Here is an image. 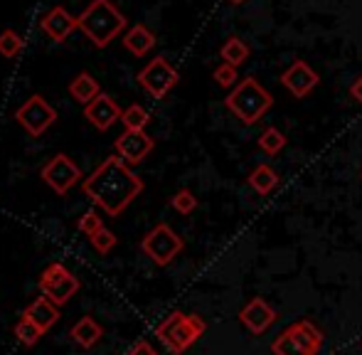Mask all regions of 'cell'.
<instances>
[{
  "instance_id": "5",
  "label": "cell",
  "mask_w": 362,
  "mask_h": 355,
  "mask_svg": "<svg viewBox=\"0 0 362 355\" xmlns=\"http://www.w3.org/2000/svg\"><path fill=\"white\" fill-rule=\"evenodd\" d=\"M323 346V333L310 321H296L272 343L274 355H315Z\"/></svg>"
},
{
  "instance_id": "17",
  "label": "cell",
  "mask_w": 362,
  "mask_h": 355,
  "mask_svg": "<svg viewBox=\"0 0 362 355\" xmlns=\"http://www.w3.org/2000/svg\"><path fill=\"white\" fill-rule=\"evenodd\" d=\"M69 336H72V341L76 346L81 348H94L96 343L101 341V336H104V331H101V326L94 321L91 316H84L79 318V321L72 326V331H69Z\"/></svg>"
},
{
  "instance_id": "4",
  "label": "cell",
  "mask_w": 362,
  "mask_h": 355,
  "mask_svg": "<svg viewBox=\"0 0 362 355\" xmlns=\"http://www.w3.org/2000/svg\"><path fill=\"white\" fill-rule=\"evenodd\" d=\"M205 331H207V323L202 321L200 316L173 311L170 316L156 328V336L173 355H182Z\"/></svg>"
},
{
  "instance_id": "2",
  "label": "cell",
  "mask_w": 362,
  "mask_h": 355,
  "mask_svg": "<svg viewBox=\"0 0 362 355\" xmlns=\"http://www.w3.org/2000/svg\"><path fill=\"white\" fill-rule=\"evenodd\" d=\"M79 30L91 40L94 47H106L126 30V18L111 0H91L79 15Z\"/></svg>"
},
{
  "instance_id": "18",
  "label": "cell",
  "mask_w": 362,
  "mask_h": 355,
  "mask_svg": "<svg viewBox=\"0 0 362 355\" xmlns=\"http://www.w3.org/2000/svg\"><path fill=\"white\" fill-rule=\"evenodd\" d=\"M69 94H72V99H76L79 104L86 106L89 101H94L96 96L101 94V87L89 72H79L72 79V84H69Z\"/></svg>"
},
{
  "instance_id": "33",
  "label": "cell",
  "mask_w": 362,
  "mask_h": 355,
  "mask_svg": "<svg viewBox=\"0 0 362 355\" xmlns=\"http://www.w3.org/2000/svg\"><path fill=\"white\" fill-rule=\"evenodd\" d=\"M229 3H234V5H237V3H242V0H229Z\"/></svg>"
},
{
  "instance_id": "27",
  "label": "cell",
  "mask_w": 362,
  "mask_h": 355,
  "mask_svg": "<svg viewBox=\"0 0 362 355\" xmlns=\"http://www.w3.org/2000/svg\"><path fill=\"white\" fill-rule=\"evenodd\" d=\"M76 227H79V232H84V235L91 240V237H94L96 232L104 230V222H101V217H99V212H96V210H86L84 215L79 217Z\"/></svg>"
},
{
  "instance_id": "28",
  "label": "cell",
  "mask_w": 362,
  "mask_h": 355,
  "mask_svg": "<svg viewBox=\"0 0 362 355\" xmlns=\"http://www.w3.org/2000/svg\"><path fill=\"white\" fill-rule=\"evenodd\" d=\"M170 205H173V210L180 212V215H190V212L197 207V197L192 195L190 190H185V187H182V190H177L175 195H173Z\"/></svg>"
},
{
  "instance_id": "19",
  "label": "cell",
  "mask_w": 362,
  "mask_h": 355,
  "mask_svg": "<svg viewBox=\"0 0 362 355\" xmlns=\"http://www.w3.org/2000/svg\"><path fill=\"white\" fill-rule=\"evenodd\" d=\"M249 185L259 192V195H269V192L276 190L279 185V173L272 168V165H257V168L249 173Z\"/></svg>"
},
{
  "instance_id": "31",
  "label": "cell",
  "mask_w": 362,
  "mask_h": 355,
  "mask_svg": "<svg viewBox=\"0 0 362 355\" xmlns=\"http://www.w3.org/2000/svg\"><path fill=\"white\" fill-rule=\"evenodd\" d=\"M129 355H158V353L148 341H139V343H134V346H131Z\"/></svg>"
},
{
  "instance_id": "25",
  "label": "cell",
  "mask_w": 362,
  "mask_h": 355,
  "mask_svg": "<svg viewBox=\"0 0 362 355\" xmlns=\"http://www.w3.org/2000/svg\"><path fill=\"white\" fill-rule=\"evenodd\" d=\"M69 269L64 267V264H59V262H54V264H49L47 269L42 272V277H40V291H47V289H52L54 284H59V281H64V279L69 277Z\"/></svg>"
},
{
  "instance_id": "21",
  "label": "cell",
  "mask_w": 362,
  "mask_h": 355,
  "mask_svg": "<svg viewBox=\"0 0 362 355\" xmlns=\"http://www.w3.org/2000/svg\"><path fill=\"white\" fill-rule=\"evenodd\" d=\"M76 291H79V279H76L74 274H69V277L64 279V281L54 284V286L47 289V291H45L42 296H47L49 301L54 303V306H64V303H67Z\"/></svg>"
},
{
  "instance_id": "8",
  "label": "cell",
  "mask_w": 362,
  "mask_h": 355,
  "mask_svg": "<svg viewBox=\"0 0 362 355\" xmlns=\"http://www.w3.org/2000/svg\"><path fill=\"white\" fill-rule=\"evenodd\" d=\"M177 69L165 57H156L139 72V84L153 99H165V94L177 84Z\"/></svg>"
},
{
  "instance_id": "14",
  "label": "cell",
  "mask_w": 362,
  "mask_h": 355,
  "mask_svg": "<svg viewBox=\"0 0 362 355\" xmlns=\"http://www.w3.org/2000/svg\"><path fill=\"white\" fill-rule=\"evenodd\" d=\"M40 25H42V30L47 33V37H52L54 42H64V40L79 28V20L72 18L62 5H57V8H52L49 13L42 15Z\"/></svg>"
},
{
  "instance_id": "20",
  "label": "cell",
  "mask_w": 362,
  "mask_h": 355,
  "mask_svg": "<svg viewBox=\"0 0 362 355\" xmlns=\"http://www.w3.org/2000/svg\"><path fill=\"white\" fill-rule=\"evenodd\" d=\"M249 54H252V50H249V45L244 42L242 37H229L227 42L222 45V50H219L222 62L232 64V67H242L249 59Z\"/></svg>"
},
{
  "instance_id": "12",
  "label": "cell",
  "mask_w": 362,
  "mask_h": 355,
  "mask_svg": "<svg viewBox=\"0 0 362 355\" xmlns=\"http://www.w3.org/2000/svg\"><path fill=\"white\" fill-rule=\"evenodd\" d=\"M121 114H124V109H121L109 94H99L94 101H89V104L84 106L86 121H89L96 131H109L116 121H121Z\"/></svg>"
},
{
  "instance_id": "7",
  "label": "cell",
  "mask_w": 362,
  "mask_h": 355,
  "mask_svg": "<svg viewBox=\"0 0 362 355\" xmlns=\"http://www.w3.org/2000/svg\"><path fill=\"white\" fill-rule=\"evenodd\" d=\"M15 121H18L30 136H42L45 131L57 121V111L45 101V96L35 94V96H30L20 109H15Z\"/></svg>"
},
{
  "instance_id": "13",
  "label": "cell",
  "mask_w": 362,
  "mask_h": 355,
  "mask_svg": "<svg viewBox=\"0 0 362 355\" xmlns=\"http://www.w3.org/2000/svg\"><path fill=\"white\" fill-rule=\"evenodd\" d=\"M239 321L249 328V333L262 336V333H267L269 328L274 326V321H276V311H274L264 298H252V301L239 311Z\"/></svg>"
},
{
  "instance_id": "10",
  "label": "cell",
  "mask_w": 362,
  "mask_h": 355,
  "mask_svg": "<svg viewBox=\"0 0 362 355\" xmlns=\"http://www.w3.org/2000/svg\"><path fill=\"white\" fill-rule=\"evenodd\" d=\"M318 82H320L318 72H315L308 62H303V59H296V62H291L288 67L281 72V84L296 96V99H303V96H308L310 91L318 87Z\"/></svg>"
},
{
  "instance_id": "9",
  "label": "cell",
  "mask_w": 362,
  "mask_h": 355,
  "mask_svg": "<svg viewBox=\"0 0 362 355\" xmlns=\"http://www.w3.org/2000/svg\"><path fill=\"white\" fill-rule=\"evenodd\" d=\"M40 178H42V180L47 182L57 195H67L76 182H79L81 170L67 153H57L54 158H49L47 163L42 165Z\"/></svg>"
},
{
  "instance_id": "1",
  "label": "cell",
  "mask_w": 362,
  "mask_h": 355,
  "mask_svg": "<svg viewBox=\"0 0 362 355\" xmlns=\"http://www.w3.org/2000/svg\"><path fill=\"white\" fill-rule=\"evenodd\" d=\"M81 190L106 215L116 217L144 192V180L129 168L121 156H109L89 178H84Z\"/></svg>"
},
{
  "instance_id": "3",
  "label": "cell",
  "mask_w": 362,
  "mask_h": 355,
  "mask_svg": "<svg viewBox=\"0 0 362 355\" xmlns=\"http://www.w3.org/2000/svg\"><path fill=\"white\" fill-rule=\"evenodd\" d=\"M227 109L242 121L244 126H254L267 116V111L274 106V96L269 89H264L254 77H244L229 96L224 99Z\"/></svg>"
},
{
  "instance_id": "23",
  "label": "cell",
  "mask_w": 362,
  "mask_h": 355,
  "mask_svg": "<svg viewBox=\"0 0 362 355\" xmlns=\"http://www.w3.org/2000/svg\"><path fill=\"white\" fill-rule=\"evenodd\" d=\"M13 333H15V338H18L23 346H28V348H33V346H37L40 343V338H42V333L45 331H40L37 326H35L30 318H20L18 323H15V328H13Z\"/></svg>"
},
{
  "instance_id": "15",
  "label": "cell",
  "mask_w": 362,
  "mask_h": 355,
  "mask_svg": "<svg viewBox=\"0 0 362 355\" xmlns=\"http://www.w3.org/2000/svg\"><path fill=\"white\" fill-rule=\"evenodd\" d=\"M23 316H25V318H30V321H33L35 326L40 328V331H49V328H52L54 323L59 321V311H57V306H54V303L49 301L47 296L35 298V301L30 303L28 308H25Z\"/></svg>"
},
{
  "instance_id": "6",
  "label": "cell",
  "mask_w": 362,
  "mask_h": 355,
  "mask_svg": "<svg viewBox=\"0 0 362 355\" xmlns=\"http://www.w3.org/2000/svg\"><path fill=\"white\" fill-rule=\"evenodd\" d=\"M182 247H185L182 237L177 235L170 225H165V222L153 227V230L144 237V242H141V250H144V255L151 257V262H153V264H158V267L170 264V262L182 252Z\"/></svg>"
},
{
  "instance_id": "24",
  "label": "cell",
  "mask_w": 362,
  "mask_h": 355,
  "mask_svg": "<svg viewBox=\"0 0 362 355\" xmlns=\"http://www.w3.org/2000/svg\"><path fill=\"white\" fill-rule=\"evenodd\" d=\"M284 146H286V136H284L276 126H269V129L259 136V149H262L264 153H269V156L281 153Z\"/></svg>"
},
{
  "instance_id": "16",
  "label": "cell",
  "mask_w": 362,
  "mask_h": 355,
  "mask_svg": "<svg viewBox=\"0 0 362 355\" xmlns=\"http://www.w3.org/2000/svg\"><path fill=\"white\" fill-rule=\"evenodd\" d=\"M124 47L129 50L134 57H144V54H148L156 47V35H153L146 25H134V28L126 30Z\"/></svg>"
},
{
  "instance_id": "32",
  "label": "cell",
  "mask_w": 362,
  "mask_h": 355,
  "mask_svg": "<svg viewBox=\"0 0 362 355\" xmlns=\"http://www.w3.org/2000/svg\"><path fill=\"white\" fill-rule=\"evenodd\" d=\"M350 96H353V99L362 106V74L353 82V87H350Z\"/></svg>"
},
{
  "instance_id": "26",
  "label": "cell",
  "mask_w": 362,
  "mask_h": 355,
  "mask_svg": "<svg viewBox=\"0 0 362 355\" xmlns=\"http://www.w3.org/2000/svg\"><path fill=\"white\" fill-rule=\"evenodd\" d=\"M23 37H20L15 30H3L0 33V54L3 57H8V59H13V57H18L20 52H23Z\"/></svg>"
},
{
  "instance_id": "11",
  "label": "cell",
  "mask_w": 362,
  "mask_h": 355,
  "mask_svg": "<svg viewBox=\"0 0 362 355\" xmlns=\"http://www.w3.org/2000/svg\"><path fill=\"white\" fill-rule=\"evenodd\" d=\"M153 149H156V141L146 131H124L116 139V156H121L129 165L144 163Z\"/></svg>"
},
{
  "instance_id": "22",
  "label": "cell",
  "mask_w": 362,
  "mask_h": 355,
  "mask_svg": "<svg viewBox=\"0 0 362 355\" xmlns=\"http://www.w3.org/2000/svg\"><path fill=\"white\" fill-rule=\"evenodd\" d=\"M121 121H124L126 131H146L148 121H151V114H148L141 104H131V106H126V109H124Z\"/></svg>"
},
{
  "instance_id": "29",
  "label": "cell",
  "mask_w": 362,
  "mask_h": 355,
  "mask_svg": "<svg viewBox=\"0 0 362 355\" xmlns=\"http://www.w3.org/2000/svg\"><path fill=\"white\" fill-rule=\"evenodd\" d=\"M116 242H119V240H116V235L111 230H106V227L91 237V247H94L99 255H109V252L116 247Z\"/></svg>"
},
{
  "instance_id": "30",
  "label": "cell",
  "mask_w": 362,
  "mask_h": 355,
  "mask_svg": "<svg viewBox=\"0 0 362 355\" xmlns=\"http://www.w3.org/2000/svg\"><path fill=\"white\" fill-rule=\"evenodd\" d=\"M237 67H232V64H227V62H222L219 67L215 69V82L219 84V87H234L237 84Z\"/></svg>"
}]
</instances>
